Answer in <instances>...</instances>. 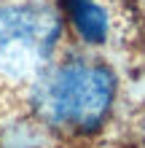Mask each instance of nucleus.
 <instances>
[{
	"mask_svg": "<svg viewBox=\"0 0 145 148\" xmlns=\"http://www.w3.org/2000/svg\"><path fill=\"white\" fill-rule=\"evenodd\" d=\"M113 94L116 78L105 65L67 62L35 84L32 102L48 124L91 132L105 121Z\"/></svg>",
	"mask_w": 145,
	"mask_h": 148,
	"instance_id": "f257e3e1",
	"label": "nucleus"
},
{
	"mask_svg": "<svg viewBox=\"0 0 145 148\" xmlns=\"http://www.w3.org/2000/svg\"><path fill=\"white\" fill-rule=\"evenodd\" d=\"M62 24L48 5L35 0L0 5V70L24 78L38 73L54 51Z\"/></svg>",
	"mask_w": 145,
	"mask_h": 148,
	"instance_id": "f03ea898",
	"label": "nucleus"
},
{
	"mask_svg": "<svg viewBox=\"0 0 145 148\" xmlns=\"http://www.w3.org/2000/svg\"><path fill=\"white\" fill-rule=\"evenodd\" d=\"M78 35L89 43H102L108 35V14L94 0H62Z\"/></svg>",
	"mask_w": 145,
	"mask_h": 148,
	"instance_id": "7ed1b4c3",
	"label": "nucleus"
}]
</instances>
